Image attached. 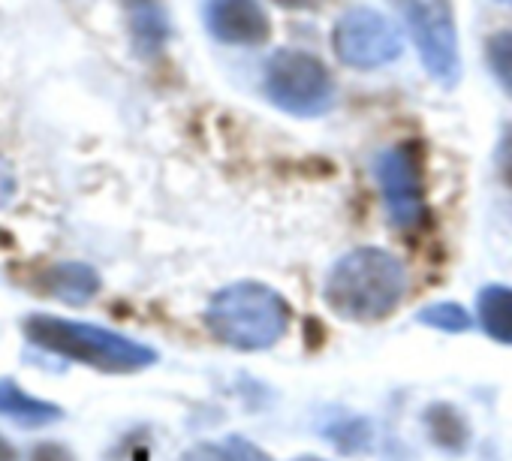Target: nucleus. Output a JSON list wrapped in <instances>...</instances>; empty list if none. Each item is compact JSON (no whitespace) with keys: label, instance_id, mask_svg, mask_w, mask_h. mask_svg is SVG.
<instances>
[{"label":"nucleus","instance_id":"obj_1","mask_svg":"<svg viewBox=\"0 0 512 461\" xmlns=\"http://www.w3.org/2000/svg\"><path fill=\"white\" fill-rule=\"evenodd\" d=\"M407 296V269L383 248H356L344 254L323 284L326 308L347 323H380L398 311Z\"/></svg>","mask_w":512,"mask_h":461},{"label":"nucleus","instance_id":"obj_2","mask_svg":"<svg viewBox=\"0 0 512 461\" xmlns=\"http://www.w3.org/2000/svg\"><path fill=\"white\" fill-rule=\"evenodd\" d=\"M293 323L290 302L269 284L238 281L217 290L205 308V326L214 341L238 353L272 350Z\"/></svg>","mask_w":512,"mask_h":461},{"label":"nucleus","instance_id":"obj_3","mask_svg":"<svg viewBox=\"0 0 512 461\" xmlns=\"http://www.w3.org/2000/svg\"><path fill=\"white\" fill-rule=\"evenodd\" d=\"M22 329L25 338L40 350L88 365L100 374H139L157 365L154 347L94 323H79L55 314H31Z\"/></svg>","mask_w":512,"mask_h":461},{"label":"nucleus","instance_id":"obj_4","mask_svg":"<svg viewBox=\"0 0 512 461\" xmlns=\"http://www.w3.org/2000/svg\"><path fill=\"white\" fill-rule=\"evenodd\" d=\"M266 97L290 115L317 118L335 106V82L314 55L284 49L266 67Z\"/></svg>","mask_w":512,"mask_h":461},{"label":"nucleus","instance_id":"obj_5","mask_svg":"<svg viewBox=\"0 0 512 461\" xmlns=\"http://www.w3.org/2000/svg\"><path fill=\"white\" fill-rule=\"evenodd\" d=\"M395 7L434 82L455 88L461 79L458 31L449 0H395Z\"/></svg>","mask_w":512,"mask_h":461},{"label":"nucleus","instance_id":"obj_6","mask_svg":"<svg viewBox=\"0 0 512 461\" xmlns=\"http://www.w3.org/2000/svg\"><path fill=\"white\" fill-rule=\"evenodd\" d=\"M377 184L386 202V214L401 233H416L428 217L422 163L413 145H392L377 157Z\"/></svg>","mask_w":512,"mask_h":461},{"label":"nucleus","instance_id":"obj_7","mask_svg":"<svg viewBox=\"0 0 512 461\" xmlns=\"http://www.w3.org/2000/svg\"><path fill=\"white\" fill-rule=\"evenodd\" d=\"M335 55L353 70H377L404 49L398 28L377 10H350L335 25Z\"/></svg>","mask_w":512,"mask_h":461},{"label":"nucleus","instance_id":"obj_8","mask_svg":"<svg viewBox=\"0 0 512 461\" xmlns=\"http://www.w3.org/2000/svg\"><path fill=\"white\" fill-rule=\"evenodd\" d=\"M208 31L229 46H263L272 34L269 19L256 0H208Z\"/></svg>","mask_w":512,"mask_h":461},{"label":"nucleus","instance_id":"obj_9","mask_svg":"<svg viewBox=\"0 0 512 461\" xmlns=\"http://www.w3.org/2000/svg\"><path fill=\"white\" fill-rule=\"evenodd\" d=\"M40 284L55 302H64L70 308H82V305L94 302L97 293L103 290L100 272L88 263H79V260H64V263L49 266L40 275Z\"/></svg>","mask_w":512,"mask_h":461},{"label":"nucleus","instance_id":"obj_10","mask_svg":"<svg viewBox=\"0 0 512 461\" xmlns=\"http://www.w3.org/2000/svg\"><path fill=\"white\" fill-rule=\"evenodd\" d=\"M0 416L22 425V428H43V425L64 419V410L52 401H43V398L25 392L13 380L0 377Z\"/></svg>","mask_w":512,"mask_h":461},{"label":"nucleus","instance_id":"obj_11","mask_svg":"<svg viewBox=\"0 0 512 461\" xmlns=\"http://www.w3.org/2000/svg\"><path fill=\"white\" fill-rule=\"evenodd\" d=\"M422 425H425V431H428V440H431L437 449L449 452V455L464 452L467 443H470V422H467V416H464L455 404H449V401H434V404H428L425 413H422Z\"/></svg>","mask_w":512,"mask_h":461},{"label":"nucleus","instance_id":"obj_12","mask_svg":"<svg viewBox=\"0 0 512 461\" xmlns=\"http://www.w3.org/2000/svg\"><path fill=\"white\" fill-rule=\"evenodd\" d=\"M476 320L491 341L512 347V287L503 284L482 287L476 293Z\"/></svg>","mask_w":512,"mask_h":461},{"label":"nucleus","instance_id":"obj_13","mask_svg":"<svg viewBox=\"0 0 512 461\" xmlns=\"http://www.w3.org/2000/svg\"><path fill=\"white\" fill-rule=\"evenodd\" d=\"M127 19H130V31H133L139 55H154L163 49L169 25L157 0H127Z\"/></svg>","mask_w":512,"mask_h":461},{"label":"nucleus","instance_id":"obj_14","mask_svg":"<svg viewBox=\"0 0 512 461\" xmlns=\"http://www.w3.org/2000/svg\"><path fill=\"white\" fill-rule=\"evenodd\" d=\"M181 461H272L253 440L241 434H229L223 440H202L184 452Z\"/></svg>","mask_w":512,"mask_h":461},{"label":"nucleus","instance_id":"obj_15","mask_svg":"<svg viewBox=\"0 0 512 461\" xmlns=\"http://www.w3.org/2000/svg\"><path fill=\"white\" fill-rule=\"evenodd\" d=\"M416 323L419 326H428V329H437V332H446V335H461V332H470L473 329V317L458 302H434V305H425L416 314Z\"/></svg>","mask_w":512,"mask_h":461},{"label":"nucleus","instance_id":"obj_16","mask_svg":"<svg viewBox=\"0 0 512 461\" xmlns=\"http://www.w3.org/2000/svg\"><path fill=\"white\" fill-rule=\"evenodd\" d=\"M488 64L503 91L512 97V31H500L488 40Z\"/></svg>","mask_w":512,"mask_h":461},{"label":"nucleus","instance_id":"obj_17","mask_svg":"<svg viewBox=\"0 0 512 461\" xmlns=\"http://www.w3.org/2000/svg\"><path fill=\"white\" fill-rule=\"evenodd\" d=\"M326 437H329L338 449L356 455V452H362V449L371 443V425H368L365 419H350V422H344V425H329V428H326Z\"/></svg>","mask_w":512,"mask_h":461},{"label":"nucleus","instance_id":"obj_18","mask_svg":"<svg viewBox=\"0 0 512 461\" xmlns=\"http://www.w3.org/2000/svg\"><path fill=\"white\" fill-rule=\"evenodd\" d=\"M497 172H500L503 184L512 190V130H506V136L497 145Z\"/></svg>","mask_w":512,"mask_h":461},{"label":"nucleus","instance_id":"obj_19","mask_svg":"<svg viewBox=\"0 0 512 461\" xmlns=\"http://www.w3.org/2000/svg\"><path fill=\"white\" fill-rule=\"evenodd\" d=\"M31 461H76V455L64 446V443H40L31 452Z\"/></svg>","mask_w":512,"mask_h":461},{"label":"nucleus","instance_id":"obj_20","mask_svg":"<svg viewBox=\"0 0 512 461\" xmlns=\"http://www.w3.org/2000/svg\"><path fill=\"white\" fill-rule=\"evenodd\" d=\"M16 172L10 169V163L0 157V208H7L16 196Z\"/></svg>","mask_w":512,"mask_h":461},{"label":"nucleus","instance_id":"obj_21","mask_svg":"<svg viewBox=\"0 0 512 461\" xmlns=\"http://www.w3.org/2000/svg\"><path fill=\"white\" fill-rule=\"evenodd\" d=\"M0 461H19V452H16V446L0 434Z\"/></svg>","mask_w":512,"mask_h":461},{"label":"nucleus","instance_id":"obj_22","mask_svg":"<svg viewBox=\"0 0 512 461\" xmlns=\"http://www.w3.org/2000/svg\"><path fill=\"white\" fill-rule=\"evenodd\" d=\"M278 7H287V10H302L308 4H314V0H275Z\"/></svg>","mask_w":512,"mask_h":461},{"label":"nucleus","instance_id":"obj_23","mask_svg":"<svg viewBox=\"0 0 512 461\" xmlns=\"http://www.w3.org/2000/svg\"><path fill=\"white\" fill-rule=\"evenodd\" d=\"M293 461H329V458H317V455H299V458H293Z\"/></svg>","mask_w":512,"mask_h":461},{"label":"nucleus","instance_id":"obj_24","mask_svg":"<svg viewBox=\"0 0 512 461\" xmlns=\"http://www.w3.org/2000/svg\"><path fill=\"white\" fill-rule=\"evenodd\" d=\"M133 461H148V455H145V449H139V452H136V458H133Z\"/></svg>","mask_w":512,"mask_h":461},{"label":"nucleus","instance_id":"obj_25","mask_svg":"<svg viewBox=\"0 0 512 461\" xmlns=\"http://www.w3.org/2000/svg\"><path fill=\"white\" fill-rule=\"evenodd\" d=\"M497 4H512V0H497Z\"/></svg>","mask_w":512,"mask_h":461}]
</instances>
